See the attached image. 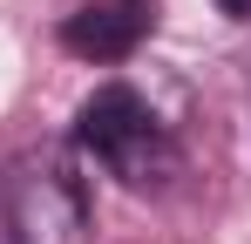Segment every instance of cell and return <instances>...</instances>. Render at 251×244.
I'll return each instance as SVG.
<instances>
[{"mask_svg": "<svg viewBox=\"0 0 251 244\" xmlns=\"http://www.w3.org/2000/svg\"><path fill=\"white\" fill-rule=\"evenodd\" d=\"M156 7H163V0H82V7L61 21V48H68L75 61L116 68V61H129L143 41L156 34Z\"/></svg>", "mask_w": 251, "mask_h": 244, "instance_id": "3", "label": "cell"}, {"mask_svg": "<svg viewBox=\"0 0 251 244\" xmlns=\"http://www.w3.org/2000/svg\"><path fill=\"white\" fill-rule=\"evenodd\" d=\"M0 231L7 244H95L82 170L61 149H21L0 170Z\"/></svg>", "mask_w": 251, "mask_h": 244, "instance_id": "2", "label": "cell"}, {"mask_svg": "<svg viewBox=\"0 0 251 244\" xmlns=\"http://www.w3.org/2000/svg\"><path fill=\"white\" fill-rule=\"evenodd\" d=\"M217 14L224 21H251V0H217Z\"/></svg>", "mask_w": 251, "mask_h": 244, "instance_id": "4", "label": "cell"}, {"mask_svg": "<svg viewBox=\"0 0 251 244\" xmlns=\"http://www.w3.org/2000/svg\"><path fill=\"white\" fill-rule=\"evenodd\" d=\"M75 149L88 163H102L129 190H163L176 176V163H183L170 122L129 81H102L95 95H82V109H75Z\"/></svg>", "mask_w": 251, "mask_h": 244, "instance_id": "1", "label": "cell"}]
</instances>
